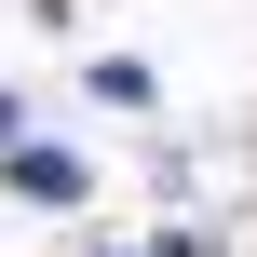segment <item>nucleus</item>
Here are the masks:
<instances>
[{
	"instance_id": "nucleus-1",
	"label": "nucleus",
	"mask_w": 257,
	"mask_h": 257,
	"mask_svg": "<svg viewBox=\"0 0 257 257\" xmlns=\"http://www.w3.org/2000/svg\"><path fill=\"white\" fill-rule=\"evenodd\" d=\"M14 190H27V203H81V190H95V176H81V163H68V149H14Z\"/></svg>"
},
{
	"instance_id": "nucleus-2",
	"label": "nucleus",
	"mask_w": 257,
	"mask_h": 257,
	"mask_svg": "<svg viewBox=\"0 0 257 257\" xmlns=\"http://www.w3.org/2000/svg\"><path fill=\"white\" fill-rule=\"evenodd\" d=\"M0 136H14V95H0Z\"/></svg>"
}]
</instances>
